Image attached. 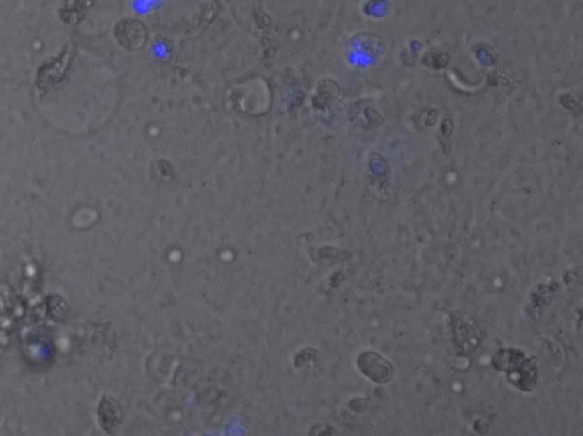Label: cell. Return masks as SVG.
<instances>
[{"instance_id": "6da1fadb", "label": "cell", "mask_w": 583, "mask_h": 436, "mask_svg": "<svg viewBox=\"0 0 583 436\" xmlns=\"http://www.w3.org/2000/svg\"><path fill=\"white\" fill-rule=\"evenodd\" d=\"M72 52H74V47L70 43L66 45V48H63L59 57H53V59L47 60L38 69L36 82L40 89L50 91L63 81L67 74V66H69V60L72 59Z\"/></svg>"}, {"instance_id": "7a4b0ae2", "label": "cell", "mask_w": 583, "mask_h": 436, "mask_svg": "<svg viewBox=\"0 0 583 436\" xmlns=\"http://www.w3.org/2000/svg\"><path fill=\"white\" fill-rule=\"evenodd\" d=\"M115 40L125 50H137L146 41L147 33L142 22L137 19H123L115 26Z\"/></svg>"}, {"instance_id": "3957f363", "label": "cell", "mask_w": 583, "mask_h": 436, "mask_svg": "<svg viewBox=\"0 0 583 436\" xmlns=\"http://www.w3.org/2000/svg\"><path fill=\"white\" fill-rule=\"evenodd\" d=\"M91 6H93V0H63L59 9L60 19L66 24H77L84 19Z\"/></svg>"}, {"instance_id": "277c9868", "label": "cell", "mask_w": 583, "mask_h": 436, "mask_svg": "<svg viewBox=\"0 0 583 436\" xmlns=\"http://www.w3.org/2000/svg\"><path fill=\"white\" fill-rule=\"evenodd\" d=\"M98 418H100V423H101V426H103V430L108 431V433H112L120 421L119 404H116L112 397L105 396L100 402V407H98Z\"/></svg>"}, {"instance_id": "5b68a950", "label": "cell", "mask_w": 583, "mask_h": 436, "mask_svg": "<svg viewBox=\"0 0 583 436\" xmlns=\"http://www.w3.org/2000/svg\"><path fill=\"white\" fill-rule=\"evenodd\" d=\"M423 62L426 63V66L433 67V69H443V67L448 63V53L441 50H433L424 57Z\"/></svg>"}, {"instance_id": "8992f818", "label": "cell", "mask_w": 583, "mask_h": 436, "mask_svg": "<svg viewBox=\"0 0 583 436\" xmlns=\"http://www.w3.org/2000/svg\"><path fill=\"white\" fill-rule=\"evenodd\" d=\"M561 101H563V105L568 106V108H570V106H571V110H573V112L577 113V115H578V113H580V103H578L577 100H573V98L570 96V103H568V101H565V100H561Z\"/></svg>"}]
</instances>
